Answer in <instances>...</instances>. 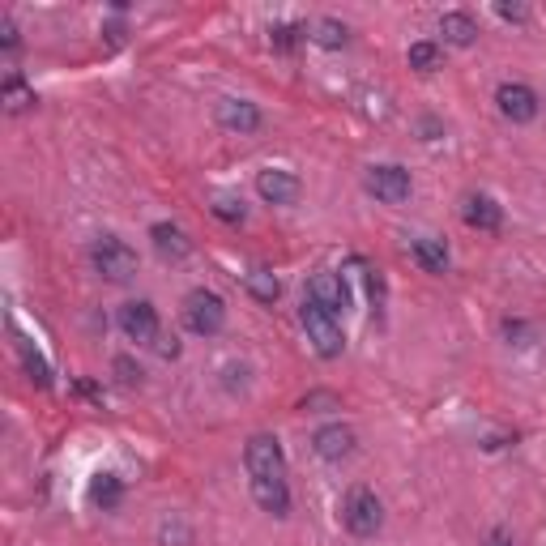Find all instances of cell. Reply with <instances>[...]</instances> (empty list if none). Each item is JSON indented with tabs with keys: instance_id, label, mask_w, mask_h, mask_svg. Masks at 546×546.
<instances>
[{
	"instance_id": "cell-1",
	"label": "cell",
	"mask_w": 546,
	"mask_h": 546,
	"mask_svg": "<svg viewBox=\"0 0 546 546\" xmlns=\"http://www.w3.org/2000/svg\"><path fill=\"white\" fill-rule=\"evenodd\" d=\"M244 465H248L252 500L265 512H273V517H286V512H291V483H286L282 444L273 436H252L244 448Z\"/></svg>"
},
{
	"instance_id": "cell-2",
	"label": "cell",
	"mask_w": 546,
	"mask_h": 546,
	"mask_svg": "<svg viewBox=\"0 0 546 546\" xmlns=\"http://www.w3.org/2000/svg\"><path fill=\"white\" fill-rule=\"evenodd\" d=\"M299 320H303V329H308V342L316 346L320 359H337V355L346 350V337H342V325H337V316H333L329 308H320L316 299H303Z\"/></svg>"
},
{
	"instance_id": "cell-3",
	"label": "cell",
	"mask_w": 546,
	"mask_h": 546,
	"mask_svg": "<svg viewBox=\"0 0 546 546\" xmlns=\"http://www.w3.org/2000/svg\"><path fill=\"white\" fill-rule=\"evenodd\" d=\"M90 265L99 269L107 282H128L137 273V252L116 235H99L90 248Z\"/></svg>"
},
{
	"instance_id": "cell-4",
	"label": "cell",
	"mask_w": 546,
	"mask_h": 546,
	"mask_svg": "<svg viewBox=\"0 0 546 546\" xmlns=\"http://www.w3.org/2000/svg\"><path fill=\"white\" fill-rule=\"evenodd\" d=\"M184 325L188 333H197V337H214L222 325H227V308H222V299L214 291H188L184 299Z\"/></svg>"
},
{
	"instance_id": "cell-5",
	"label": "cell",
	"mask_w": 546,
	"mask_h": 546,
	"mask_svg": "<svg viewBox=\"0 0 546 546\" xmlns=\"http://www.w3.org/2000/svg\"><path fill=\"white\" fill-rule=\"evenodd\" d=\"M342 521H346L350 534L372 538L376 529L384 525V508H380V500H376V491H367V487L346 491V500H342Z\"/></svg>"
},
{
	"instance_id": "cell-6",
	"label": "cell",
	"mask_w": 546,
	"mask_h": 546,
	"mask_svg": "<svg viewBox=\"0 0 546 546\" xmlns=\"http://www.w3.org/2000/svg\"><path fill=\"white\" fill-rule=\"evenodd\" d=\"M120 329H124L128 342L154 346L158 342V312H154V303H146V299L124 303V308H120Z\"/></svg>"
},
{
	"instance_id": "cell-7",
	"label": "cell",
	"mask_w": 546,
	"mask_h": 546,
	"mask_svg": "<svg viewBox=\"0 0 546 546\" xmlns=\"http://www.w3.org/2000/svg\"><path fill=\"white\" fill-rule=\"evenodd\" d=\"M367 192H372L376 201L384 205H397V201H406L410 197V171H401V167H372L367 171Z\"/></svg>"
},
{
	"instance_id": "cell-8",
	"label": "cell",
	"mask_w": 546,
	"mask_h": 546,
	"mask_svg": "<svg viewBox=\"0 0 546 546\" xmlns=\"http://www.w3.org/2000/svg\"><path fill=\"white\" fill-rule=\"evenodd\" d=\"M495 103H500V111L512 124H529L538 116V94L525 82H504L500 90H495Z\"/></svg>"
},
{
	"instance_id": "cell-9",
	"label": "cell",
	"mask_w": 546,
	"mask_h": 546,
	"mask_svg": "<svg viewBox=\"0 0 546 546\" xmlns=\"http://www.w3.org/2000/svg\"><path fill=\"white\" fill-rule=\"evenodd\" d=\"M308 299H316L320 308H329L333 316L350 308V286L342 273H316V278L308 282Z\"/></svg>"
},
{
	"instance_id": "cell-10",
	"label": "cell",
	"mask_w": 546,
	"mask_h": 546,
	"mask_svg": "<svg viewBox=\"0 0 546 546\" xmlns=\"http://www.w3.org/2000/svg\"><path fill=\"white\" fill-rule=\"evenodd\" d=\"M256 192H261V201H269V205H291L295 197H299V180L291 171H261L256 175Z\"/></svg>"
},
{
	"instance_id": "cell-11",
	"label": "cell",
	"mask_w": 546,
	"mask_h": 546,
	"mask_svg": "<svg viewBox=\"0 0 546 546\" xmlns=\"http://www.w3.org/2000/svg\"><path fill=\"white\" fill-rule=\"evenodd\" d=\"M312 444H316V453L325 461H346L350 453H355V431L342 427V423H333V427H320Z\"/></svg>"
},
{
	"instance_id": "cell-12",
	"label": "cell",
	"mask_w": 546,
	"mask_h": 546,
	"mask_svg": "<svg viewBox=\"0 0 546 546\" xmlns=\"http://www.w3.org/2000/svg\"><path fill=\"white\" fill-rule=\"evenodd\" d=\"M218 124L231 128V133H256L261 128V111L244 99H222L218 103Z\"/></svg>"
},
{
	"instance_id": "cell-13",
	"label": "cell",
	"mask_w": 546,
	"mask_h": 546,
	"mask_svg": "<svg viewBox=\"0 0 546 546\" xmlns=\"http://www.w3.org/2000/svg\"><path fill=\"white\" fill-rule=\"evenodd\" d=\"M461 218H465V227H478V231H495L500 227V205H495L491 197H483V192H474V197H465L461 205Z\"/></svg>"
},
{
	"instance_id": "cell-14",
	"label": "cell",
	"mask_w": 546,
	"mask_h": 546,
	"mask_svg": "<svg viewBox=\"0 0 546 546\" xmlns=\"http://www.w3.org/2000/svg\"><path fill=\"white\" fill-rule=\"evenodd\" d=\"M150 239H154L158 256H167V261H184V256L192 252L188 235H184L180 227H171V222H154V227H150Z\"/></svg>"
},
{
	"instance_id": "cell-15",
	"label": "cell",
	"mask_w": 546,
	"mask_h": 546,
	"mask_svg": "<svg viewBox=\"0 0 546 546\" xmlns=\"http://www.w3.org/2000/svg\"><path fill=\"white\" fill-rule=\"evenodd\" d=\"M440 35L453 43V47H470L474 35H478V26H474L470 13H444V18H440Z\"/></svg>"
},
{
	"instance_id": "cell-16",
	"label": "cell",
	"mask_w": 546,
	"mask_h": 546,
	"mask_svg": "<svg viewBox=\"0 0 546 546\" xmlns=\"http://www.w3.org/2000/svg\"><path fill=\"white\" fill-rule=\"evenodd\" d=\"M410 252H414V261H419L427 273H444L448 269V248L440 244V239H414Z\"/></svg>"
},
{
	"instance_id": "cell-17",
	"label": "cell",
	"mask_w": 546,
	"mask_h": 546,
	"mask_svg": "<svg viewBox=\"0 0 546 546\" xmlns=\"http://www.w3.org/2000/svg\"><path fill=\"white\" fill-rule=\"evenodd\" d=\"M90 500L99 504L103 512H111V508L120 504V478H111V474H99V478H94V483H90Z\"/></svg>"
},
{
	"instance_id": "cell-18",
	"label": "cell",
	"mask_w": 546,
	"mask_h": 546,
	"mask_svg": "<svg viewBox=\"0 0 546 546\" xmlns=\"http://www.w3.org/2000/svg\"><path fill=\"white\" fill-rule=\"evenodd\" d=\"M18 350H22V363H26V372H30V380L39 384V389H47L52 384V372H47V363H43V355L35 346L26 342V337H18Z\"/></svg>"
},
{
	"instance_id": "cell-19",
	"label": "cell",
	"mask_w": 546,
	"mask_h": 546,
	"mask_svg": "<svg viewBox=\"0 0 546 546\" xmlns=\"http://www.w3.org/2000/svg\"><path fill=\"white\" fill-rule=\"evenodd\" d=\"M440 60H444V52L436 43H414L410 47V69H419V73H436Z\"/></svg>"
},
{
	"instance_id": "cell-20",
	"label": "cell",
	"mask_w": 546,
	"mask_h": 546,
	"mask_svg": "<svg viewBox=\"0 0 546 546\" xmlns=\"http://www.w3.org/2000/svg\"><path fill=\"white\" fill-rule=\"evenodd\" d=\"M30 103H35V90H26L22 77L9 73V77H5V107H9V111H26Z\"/></svg>"
},
{
	"instance_id": "cell-21",
	"label": "cell",
	"mask_w": 546,
	"mask_h": 546,
	"mask_svg": "<svg viewBox=\"0 0 546 546\" xmlns=\"http://www.w3.org/2000/svg\"><path fill=\"white\" fill-rule=\"evenodd\" d=\"M248 291H252L256 299H261V303H273V299H278L282 286H278V278H273V273L256 269V273H248Z\"/></svg>"
},
{
	"instance_id": "cell-22",
	"label": "cell",
	"mask_w": 546,
	"mask_h": 546,
	"mask_svg": "<svg viewBox=\"0 0 546 546\" xmlns=\"http://www.w3.org/2000/svg\"><path fill=\"white\" fill-rule=\"evenodd\" d=\"M312 39H316L320 47H346V26H342V22H333V18H320Z\"/></svg>"
},
{
	"instance_id": "cell-23",
	"label": "cell",
	"mask_w": 546,
	"mask_h": 546,
	"mask_svg": "<svg viewBox=\"0 0 546 546\" xmlns=\"http://www.w3.org/2000/svg\"><path fill=\"white\" fill-rule=\"evenodd\" d=\"M214 214L222 222H244V201H235V197H218L214 201Z\"/></svg>"
},
{
	"instance_id": "cell-24",
	"label": "cell",
	"mask_w": 546,
	"mask_h": 546,
	"mask_svg": "<svg viewBox=\"0 0 546 546\" xmlns=\"http://www.w3.org/2000/svg\"><path fill=\"white\" fill-rule=\"evenodd\" d=\"M303 30H308V26H278V30H273V47H282V52H286V47H295V39L303 35Z\"/></svg>"
},
{
	"instance_id": "cell-25",
	"label": "cell",
	"mask_w": 546,
	"mask_h": 546,
	"mask_svg": "<svg viewBox=\"0 0 546 546\" xmlns=\"http://www.w3.org/2000/svg\"><path fill=\"white\" fill-rule=\"evenodd\" d=\"M0 30H5V47H9V52H18V26L5 18V22H0Z\"/></svg>"
},
{
	"instance_id": "cell-26",
	"label": "cell",
	"mask_w": 546,
	"mask_h": 546,
	"mask_svg": "<svg viewBox=\"0 0 546 546\" xmlns=\"http://www.w3.org/2000/svg\"><path fill=\"white\" fill-rule=\"evenodd\" d=\"M495 13H500V18H508V22H525V9H521V5H500Z\"/></svg>"
},
{
	"instance_id": "cell-27",
	"label": "cell",
	"mask_w": 546,
	"mask_h": 546,
	"mask_svg": "<svg viewBox=\"0 0 546 546\" xmlns=\"http://www.w3.org/2000/svg\"><path fill=\"white\" fill-rule=\"evenodd\" d=\"M487 546H512V534H508V529H491Z\"/></svg>"
}]
</instances>
